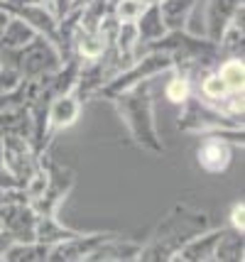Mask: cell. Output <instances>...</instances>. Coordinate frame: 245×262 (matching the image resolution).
Here are the masks:
<instances>
[{"mask_svg":"<svg viewBox=\"0 0 245 262\" xmlns=\"http://www.w3.org/2000/svg\"><path fill=\"white\" fill-rule=\"evenodd\" d=\"M209 228V218L201 211H194L189 206H176L167 216L164 223L154 230V238L147 248H142L138 260H172L174 252L191 240L194 235L204 233Z\"/></svg>","mask_w":245,"mask_h":262,"instance_id":"obj_1","label":"cell"},{"mask_svg":"<svg viewBox=\"0 0 245 262\" xmlns=\"http://www.w3.org/2000/svg\"><path fill=\"white\" fill-rule=\"evenodd\" d=\"M150 83H152V79L140 81V83L130 86L125 91L116 93L110 101L118 105V111L123 115V120L128 123L130 133H132L138 145L152 149V152H164L162 142L157 140V130H154Z\"/></svg>","mask_w":245,"mask_h":262,"instance_id":"obj_2","label":"cell"},{"mask_svg":"<svg viewBox=\"0 0 245 262\" xmlns=\"http://www.w3.org/2000/svg\"><path fill=\"white\" fill-rule=\"evenodd\" d=\"M0 64L12 67L25 81H39L47 74H54L64 61L54 42H49L44 34H35V39H30L20 49L0 52Z\"/></svg>","mask_w":245,"mask_h":262,"instance_id":"obj_3","label":"cell"},{"mask_svg":"<svg viewBox=\"0 0 245 262\" xmlns=\"http://www.w3.org/2000/svg\"><path fill=\"white\" fill-rule=\"evenodd\" d=\"M184 111L179 115V130L187 133H216V130H226V127H243V123H238L233 118L223 115L218 108L209 105L206 101H201L198 96H189L187 101L182 103Z\"/></svg>","mask_w":245,"mask_h":262,"instance_id":"obj_4","label":"cell"},{"mask_svg":"<svg viewBox=\"0 0 245 262\" xmlns=\"http://www.w3.org/2000/svg\"><path fill=\"white\" fill-rule=\"evenodd\" d=\"M0 145H3V164H5V169L25 186V182L42 167L39 164V155L35 152L32 142L20 135H0Z\"/></svg>","mask_w":245,"mask_h":262,"instance_id":"obj_5","label":"cell"},{"mask_svg":"<svg viewBox=\"0 0 245 262\" xmlns=\"http://www.w3.org/2000/svg\"><path fill=\"white\" fill-rule=\"evenodd\" d=\"M0 226L8 230L17 243L35 240L37 213L30 204H5L0 206Z\"/></svg>","mask_w":245,"mask_h":262,"instance_id":"obj_6","label":"cell"},{"mask_svg":"<svg viewBox=\"0 0 245 262\" xmlns=\"http://www.w3.org/2000/svg\"><path fill=\"white\" fill-rule=\"evenodd\" d=\"M110 235L116 233H79L76 238H69V240H61L57 245L49 248V255L47 260H54V262H61V260H86L91 252L108 240Z\"/></svg>","mask_w":245,"mask_h":262,"instance_id":"obj_7","label":"cell"},{"mask_svg":"<svg viewBox=\"0 0 245 262\" xmlns=\"http://www.w3.org/2000/svg\"><path fill=\"white\" fill-rule=\"evenodd\" d=\"M196 157H198V167L204 171L221 174L231 164V147L216 133H204V140H201V145L196 149Z\"/></svg>","mask_w":245,"mask_h":262,"instance_id":"obj_8","label":"cell"},{"mask_svg":"<svg viewBox=\"0 0 245 262\" xmlns=\"http://www.w3.org/2000/svg\"><path fill=\"white\" fill-rule=\"evenodd\" d=\"M79 113H81V98L74 91L61 93L57 98H52L49 101V111H47L49 135H54L57 130H64V127L74 125V120L79 118Z\"/></svg>","mask_w":245,"mask_h":262,"instance_id":"obj_9","label":"cell"},{"mask_svg":"<svg viewBox=\"0 0 245 262\" xmlns=\"http://www.w3.org/2000/svg\"><path fill=\"white\" fill-rule=\"evenodd\" d=\"M240 5H243V0H209V10H206V39L218 45L226 25L233 20L235 10Z\"/></svg>","mask_w":245,"mask_h":262,"instance_id":"obj_10","label":"cell"},{"mask_svg":"<svg viewBox=\"0 0 245 262\" xmlns=\"http://www.w3.org/2000/svg\"><path fill=\"white\" fill-rule=\"evenodd\" d=\"M221 233L223 230H211V233L204 230V235L198 233V235H194L191 240H187V243L174 252L172 260H187V262L213 260V248H216V243H218V238H221Z\"/></svg>","mask_w":245,"mask_h":262,"instance_id":"obj_11","label":"cell"},{"mask_svg":"<svg viewBox=\"0 0 245 262\" xmlns=\"http://www.w3.org/2000/svg\"><path fill=\"white\" fill-rule=\"evenodd\" d=\"M142 245L140 243H130V240H120L118 235H110L108 240H103L86 260H138Z\"/></svg>","mask_w":245,"mask_h":262,"instance_id":"obj_12","label":"cell"},{"mask_svg":"<svg viewBox=\"0 0 245 262\" xmlns=\"http://www.w3.org/2000/svg\"><path fill=\"white\" fill-rule=\"evenodd\" d=\"M196 0H162L157 5L160 17H162L167 32H176V30H187L189 15L194 10Z\"/></svg>","mask_w":245,"mask_h":262,"instance_id":"obj_13","label":"cell"},{"mask_svg":"<svg viewBox=\"0 0 245 262\" xmlns=\"http://www.w3.org/2000/svg\"><path fill=\"white\" fill-rule=\"evenodd\" d=\"M35 34H39V32H37L32 25H27L23 17H17V15H10L5 30L0 34V52L20 49V47H25L30 39H35Z\"/></svg>","mask_w":245,"mask_h":262,"instance_id":"obj_14","label":"cell"},{"mask_svg":"<svg viewBox=\"0 0 245 262\" xmlns=\"http://www.w3.org/2000/svg\"><path fill=\"white\" fill-rule=\"evenodd\" d=\"M79 230L66 228L57 221V216H37V226H35V240L44 243V245H57L61 240L76 238Z\"/></svg>","mask_w":245,"mask_h":262,"instance_id":"obj_15","label":"cell"},{"mask_svg":"<svg viewBox=\"0 0 245 262\" xmlns=\"http://www.w3.org/2000/svg\"><path fill=\"white\" fill-rule=\"evenodd\" d=\"M52 245H44L39 240H30V243H12L8 250L3 252V260L8 262H44L49 255Z\"/></svg>","mask_w":245,"mask_h":262,"instance_id":"obj_16","label":"cell"},{"mask_svg":"<svg viewBox=\"0 0 245 262\" xmlns=\"http://www.w3.org/2000/svg\"><path fill=\"white\" fill-rule=\"evenodd\" d=\"M135 30H138V42H154V39L167 34V27H164L162 17H160L157 5L145 8V12L135 20Z\"/></svg>","mask_w":245,"mask_h":262,"instance_id":"obj_17","label":"cell"},{"mask_svg":"<svg viewBox=\"0 0 245 262\" xmlns=\"http://www.w3.org/2000/svg\"><path fill=\"white\" fill-rule=\"evenodd\" d=\"M213 260H243V233L223 230L216 248H213Z\"/></svg>","mask_w":245,"mask_h":262,"instance_id":"obj_18","label":"cell"},{"mask_svg":"<svg viewBox=\"0 0 245 262\" xmlns=\"http://www.w3.org/2000/svg\"><path fill=\"white\" fill-rule=\"evenodd\" d=\"M216 74L221 76L223 83L231 91H243V76H245L243 57H226L223 61L216 64Z\"/></svg>","mask_w":245,"mask_h":262,"instance_id":"obj_19","label":"cell"},{"mask_svg":"<svg viewBox=\"0 0 245 262\" xmlns=\"http://www.w3.org/2000/svg\"><path fill=\"white\" fill-rule=\"evenodd\" d=\"M191 93H194V81L189 79L187 74H179L176 69H172V76H169L167 86H164V96H167L172 103L182 105Z\"/></svg>","mask_w":245,"mask_h":262,"instance_id":"obj_20","label":"cell"},{"mask_svg":"<svg viewBox=\"0 0 245 262\" xmlns=\"http://www.w3.org/2000/svg\"><path fill=\"white\" fill-rule=\"evenodd\" d=\"M145 8H147V5L140 3V0H120V3H116V5L110 8V12L116 15L120 23H135L142 12H145Z\"/></svg>","mask_w":245,"mask_h":262,"instance_id":"obj_21","label":"cell"},{"mask_svg":"<svg viewBox=\"0 0 245 262\" xmlns=\"http://www.w3.org/2000/svg\"><path fill=\"white\" fill-rule=\"evenodd\" d=\"M23 81L25 79L12 67H0V93L15 91V89H17Z\"/></svg>","mask_w":245,"mask_h":262,"instance_id":"obj_22","label":"cell"},{"mask_svg":"<svg viewBox=\"0 0 245 262\" xmlns=\"http://www.w3.org/2000/svg\"><path fill=\"white\" fill-rule=\"evenodd\" d=\"M231 226H233V230L243 233V228H245V206H243V201L233 204V208H231Z\"/></svg>","mask_w":245,"mask_h":262,"instance_id":"obj_23","label":"cell"},{"mask_svg":"<svg viewBox=\"0 0 245 262\" xmlns=\"http://www.w3.org/2000/svg\"><path fill=\"white\" fill-rule=\"evenodd\" d=\"M71 8H74V0H52V12H54L57 20H61Z\"/></svg>","mask_w":245,"mask_h":262,"instance_id":"obj_24","label":"cell"},{"mask_svg":"<svg viewBox=\"0 0 245 262\" xmlns=\"http://www.w3.org/2000/svg\"><path fill=\"white\" fill-rule=\"evenodd\" d=\"M12 243H15V238H12V235L8 233V230H3V228H0V260H3V252L8 250V248H10Z\"/></svg>","mask_w":245,"mask_h":262,"instance_id":"obj_25","label":"cell"},{"mask_svg":"<svg viewBox=\"0 0 245 262\" xmlns=\"http://www.w3.org/2000/svg\"><path fill=\"white\" fill-rule=\"evenodd\" d=\"M8 20H10V12H8L5 8H3V5H0V34H3V30H5Z\"/></svg>","mask_w":245,"mask_h":262,"instance_id":"obj_26","label":"cell"},{"mask_svg":"<svg viewBox=\"0 0 245 262\" xmlns=\"http://www.w3.org/2000/svg\"><path fill=\"white\" fill-rule=\"evenodd\" d=\"M140 3H145V5H160L162 0H140Z\"/></svg>","mask_w":245,"mask_h":262,"instance_id":"obj_27","label":"cell"},{"mask_svg":"<svg viewBox=\"0 0 245 262\" xmlns=\"http://www.w3.org/2000/svg\"><path fill=\"white\" fill-rule=\"evenodd\" d=\"M0 228H3V226H0Z\"/></svg>","mask_w":245,"mask_h":262,"instance_id":"obj_28","label":"cell"},{"mask_svg":"<svg viewBox=\"0 0 245 262\" xmlns=\"http://www.w3.org/2000/svg\"><path fill=\"white\" fill-rule=\"evenodd\" d=\"M0 3H3V0H0Z\"/></svg>","mask_w":245,"mask_h":262,"instance_id":"obj_29","label":"cell"},{"mask_svg":"<svg viewBox=\"0 0 245 262\" xmlns=\"http://www.w3.org/2000/svg\"><path fill=\"white\" fill-rule=\"evenodd\" d=\"M0 67H3V64H0Z\"/></svg>","mask_w":245,"mask_h":262,"instance_id":"obj_30","label":"cell"}]
</instances>
